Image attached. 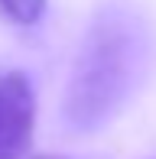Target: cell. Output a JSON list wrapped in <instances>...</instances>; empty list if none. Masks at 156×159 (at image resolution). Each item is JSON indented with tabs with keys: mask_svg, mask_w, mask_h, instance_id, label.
Returning <instances> with one entry per match:
<instances>
[{
	"mask_svg": "<svg viewBox=\"0 0 156 159\" xmlns=\"http://www.w3.org/2000/svg\"><path fill=\"white\" fill-rule=\"evenodd\" d=\"M143 62L146 36L140 23L117 3L101 7L88 23L72 62L62 101L65 127L75 133H91L114 120L137 88Z\"/></svg>",
	"mask_w": 156,
	"mask_h": 159,
	"instance_id": "6da1fadb",
	"label": "cell"
},
{
	"mask_svg": "<svg viewBox=\"0 0 156 159\" xmlns=\"http://www.w3.org/2000/svg\"><path fill=\"white\" fill-rule=\"evenodd\" d=\"M36 127V94L23 71H0V159H26Z\"/></svg>",
	"mask_w": 156,
	"mask_h": 159,
	"instance_id": "7a4b0ae2",
	"label": "cell"
},
{
	"mask_svg": "<svg viewBox=\"0 0 156 159\" xmlns=\"http://www.w3.org/2000/svg\"><path fill=\"white\" fill-rule=\"evenodd\" d=\"M0 10L16 26H33L46 10V0H0Z\"/></svg>",
	"mask_w": 156,
	"mask_h": 159,
	"instance_id": "3957f363",
	"label": "cell"
},
{
	"mask_svg": "<svg viewBox=\"0 0 156 159\" xmlns=\"http://www.w3.org/2000/svg\"><path fill=\"white\" fill-rule=\"evenodd\" d=\"M30 159H68V156H52V153H42V156H30Z\"/></svg>",
	"mask_w": 156,
	"mask_h": 159,
	"instance_id": "277c9868",
	"label": "cell"
}]
</instances>
